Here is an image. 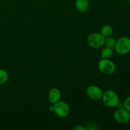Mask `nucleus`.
<instances>
[{"label": "nucleus", "instance_id": "obj_1", "mask_svg": "<svg viewBox=\"0 0 130 130\" xmlns=\"http://www.w3.org/2000/svg\"><path fill=\"white\" fill-rule=\"evenodd\" d=\"M102 100L104 105L109 107H114L119 105V98L118 94L112 90H107L103 93Z\"/></svg>", "mask_w": 130, "mask_h": 130}, {"label": "nucleus", "instance_id": "obj_2", "mask_svg": "<svg viewBox=\"0 0 130 130\" xmlns=\"http://www.w3.org/2000/svg\"><path fill=\"white\" fill-rule=\"evenodd\" d=\"M98 68L102 73L105 75H111L116 71V65L109 58H102L98 63Z\"/></svg>", "mask_w": 130, "mask_h": 130}, {"label": "nucleus", "instance_id": "obj_3", "mask_svg": "<svg viewBox=\"0 0 130 130\" xmlns=\"http://www.w3.org/2000/svg\"><path fill=\"white\" fill-rule=\"evenodd\" d=\"M115 50L120 55H126L130 52V38L123 36L116 41Z\"/></svg>", "mask_w": 130, "mask_h": 130}, {"label": "nucleus", "instance_id": "obj_4", "mask_svg": "<svg viewBox=\"0 0 130 130\" xmlns=\"http://www.w3.org/2000/svg\"><path fill=\"white\" fill-rule=\"evenodd\" d=\"M105 37L103 36L100 32H93L88 36L87 43L90 47L93 48H99L104 45Z\"/></svg>", "mask_w": 130, "mask_h": 130}, {"label": "nucleus", "instance_id": "obj_5", "mask_svg": "<svg viewBox=\"0 0 130 130\" xmlns=\"http://www.w3.org/2000/svg\"><path fill=\"white\" fill-rule=\"evenodd\" d=\"M53 112L57 116L65 118L70 112V107L68 104L63 101H58L53 104Z\"/></svg>", "mask_w": 130, "mask_h": 130}, {"label": "nucleus", "instance_id": "obj_6", "mask_svg": "<svg viewBox=\"0 0 130 130\" xmlns=\"http://www.w3.org/2000/svg\"><path fill=\"white\" fill-rule=\"evenodd\" d=\"M113 117L118 123L128 124L130 120V112L124 108H120L115 110Z\"/></svg>", "mask_w": 130, "mask_h": 130}, {"label": "nucleus", "instance_id": "obj_7", "mask_svg": "<svg viewBox=\"0 0 130 130\" xmlns=\"http://www.w3.org/2000/svg\"><path fill=\"white\" fill-rule=\"evenodd\" d=\"M86 93L90 99L93 100H99L102 99L103 91L100 87L95 85H90L86 88Z\"/></svg>", "mask_w": 130, "mask_h": 130}, {"label": "nucleus", "instance_id": "obj_8", "mask_svg": "<svg viewBox=\"0 0 130 130\" xmlns=\"http://www.w3.org/2000/svg\"><path fill=\"white\" fill-rule=\"evenodd\" d=\"M60 99L61 92L59 89L57 88H53L50 90L49 93H48V100L51 104H55L57 102L60 101Z\"/></svg>", "mask_w": 130, "mask_h": 130}, {"label": "nucleus", "instance_id": "obj_9", "mask_svg": "<svg viewBox=\"0 0 130 130\" xmlns=\"http://www.w3.org/2000/svg\"><path fill=\"white\" fill-rule=\"evenodd\" d=\"M90 3L88 0H76L75 6L80 12H85L88 9Z\"/></svg>", "mask_w": 130, "mask_h": 130}, {"label": "nucleus", "instance_id": "obj_10", "mask_svg": "<svg viewBox=\"0 0 130 130\" xmlns=\"http://www.w3.org/2000/svg\"><path fill=\"white\" fill-rule=\"evenodd\" d=\"M100 33L105 38L111 36L113 33V28L110 25H105L102 27Z\"/></svg>", "mask_w": 130, "mask_h": 130}, {"label": "nucleus", "instance_id": "obj_11", "mask_svg": "<svg viewBox=\"0 0 130 130\" xmlns=\"http://www.w3.org/2000/svg\"><path fill=\"white\" fill-rule=\"evenodd\" d=\"M113 54H114V52H113V49L108 47H105L102 50L101 53V56L102 58H106V59H109V58H111L112 57Z\"/></svg>", "mask_w": 130, "mask_h": 130}, {"label": "nucleus", "instance_id": "obj_12", "mask_svg": "<svg viewBox=\"0 0 130 130\" xmlns=\"http://www.w3.org/2000/svg\"><path fill=\"white\" fill-rule=\"evenodd\" d=\"M116 43V39L113 37L109 36L107 37V38H105V42H104V45L105 46V47H108V48L114 49L115 48Z\"/></svg>", "mask_w": 130, "mask_h": 130}, {"label": "nucleus", "instance_id": "obj_13", "mask_svg": "<svg viewBox=\"0 0 130 130\" xmlns=\"http://www.w3.org/2000/svg\"><path fill=\"white\" fill-rule=\"evenodd\" d=\"M8 79V74L5 70L0 69V85L5 83Z\"/></svg>", "mask_w": 130, "mask_h": 130}, {"label": "nucleus", "instance_id": "obj_14", "mask_svg": "<svg viewBox=\"0 0 130 130\" xmlns=\"http://www.w3.org/2000/svg\"><path fill=\"white\" fill-rule=\"evenodd\" d=\"M85 127L86 130H96L98 129L97 124L94 122H89Z\"/></svg>", "mask_w": 130, "mask_h": 130}, {"label": "nucleus", "instance_id": "obj_15", "mask_svg": "<svg viewBox=\"0 0 130 130\" xmlns=\"http://www.w3.org/2000/svg\"><path fill=\"white\" fill-rule=\"evenodd\" d=\"M124 108L130 112V96H128L124 100Z\"/></svg>", "mask_w": 130, "mask_h": 130}, {"label": "nucleus", "instance_id": "obj_16", "mask_svg": "<svg viewBox=\"0 0 130 130\" xmlns=\"http://www.w3.org/2000/svg\"><path fill=\"white\" fill-rule=\"evenodd\" d=\"M74 129L76 130H86L85 129V127L81 125H77L74 128Z\"/></svg>", "mask_w": 130, "mask_h": 130}, {"label": "nucleus", "instance_id": "obj_17", "mask_svg": "<svg viewBox=\"0 0 130 130\" xmlns=\"http://www.w3.org/2000/svg\"><path fill=\"white\" fill-rule=\"evenodd\" d=\"M49 110L51 112H53V106H51L49 107Z\"/></svg>", "mask_w": 130, "mask_h": 130}, {"label": "nucleus", "instance_id": "obj_18", "mask_svg": "<svg viewBox=\"0 0 130 130\" xmlns=\"http://www.w3.org/2000/svg\"><path fill=\"white\" fill-rule=\"evenodd\" d=\"M126 1H129V2H130V0H126Z\"/></svg>", "mask_w": 130, "mask_h": 130}]
</instances>
